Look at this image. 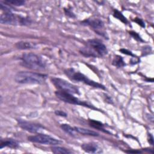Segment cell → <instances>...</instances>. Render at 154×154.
<instances>
[{"label":"cell","mask_w":154,"mask_h":154,"mask_svg":"<svg viewBox=\"0 0 154 154\" xmlns=\"http://www.w3.org/2000/svg\"><path fill=\"white\" fill-rule=\"evenodd\" d=\"M80 52L87 57H102L108 54V49L101 40L93 38L87 41L85 47L81 48Z\"/></svg>","instance_id":"cell-1"},{"label":"cell","mask_w":154,"mask_h":154,"mask_svg":"<svg viewBox=\"0 0 154 154\" xmlns=\"http://www.w3.org/2000/svg\"><path fill=\"white\" fill-rule=\"evenodd\" d=\"M47 75L27 71L17 72L14 76L16 82L22 84H43L45 83Z\"/></svg>","instance_id":"cell-2"},{"label":"cell","mask_w":154,"mask_h":154,"mask_svg":"<svg viewBox=\"0 0 154 154\" xmlns=\"http://www.w3.org/2000/svg\"><path fill=\"white\" fill-rule=\"evenodd\" d=\"M20 60L23 66L31 69L43 70L45 69L46 66L42 57L32 52L22 54Z\"/></svg>","instance_id":"cell-3"},{"label":"cell","mask_w":154,"mask_h":154,"mask_svg":"<svg viewBox=\"0 0 154 154\" xmlns=\"http://www.w3.org/2000/svg\"><path fill=\"white\" fill-rule=\"evenodd\" d=\"M64 73L71 80L83 82L85 84L94 87V88L105 90V87L103 85L99 84L97 82H95L91 79H90L83 73H82L79 72L75 71L73 69H68L65 70Z\"/></svg>","instance_id":"cell-4"},{"label":"cell","mask_w":154,"mask_h":154,"mask_svg":"<svg viewBox=\"0 0 154 154\" xmlns=\"http://www.w3.org/2000/svg\"><path fill=\"white\" fill-rule=\"evenodd\" d=\"M0 22L2 24L11 25H25L31 23L29 19L20 16H17L13 13L12 11L4 12L1 14L0 17Z\"/></svg>","instance_id":"cell-5"},{"label":"cell","mask_w":154,"mask_h":154,"mask_svg":"<svg viewBox=\"0 0 154 154\" xmlns=\"http://www.w3.org/2000/svg\"><path fill=\"white\" fill-rule=\"evenodd\" d=\"M55 94L60 100H61L64 102L68 103L70 104H73V105H81V106H85L89 108H91L93 109H97V108H94L93 106L88 104V103L84 101H82L78 98L76 97L75 96L72 95V93L58 90L55 91Z\"/></svg>","instance_id":"cell-6"},{"label":"cell","mask_w":154,"mask_h":154,"mask_svg":"<svg viewBox=\"0 0 154 154\" xmlns=\"http://www.w3.org/2000/svg\"><path fill=\"white\" fill-rule=\"evenodd\" d=\"M53 85L58 90L68 92L72 94H80V91L77 86L69 82L65 79L53 77L51 79Z\"/></svg>","instance_id":"cell-7"},{"label":"cell","mask_w":154,"mask_h":154,"mask_svg":"<svg viewBox=\"0 0 154 154\" xmlns=\"http://www.w3.org/2000/svg\"><path fill=\"white\" fill-rule=\"evenodd\" d=\"M81 23L82 25L90 26L96 34L105 38V39L106 38L108 39V37L105 29L104 23L100 19H98V18L87 19L82 21Z\"/></svg>","instance_id":"cell-8"},{"label":"cell","mask_w":154,"mask_h":154,"mask_svg":"<svg viewBox=\"0 0 154 154\" xmlns=\"http://www.w3.org/2000/svg\"><path fill=\"white\" fill-rule=\"evenodd\" d=\"M28 139L29 141L32 143L52 146H55L61 143V141L57 138L41 133H38L35 135L29 136L28 137Z\"/></svg>","instance_id":"cell-9"},{"label":"cell","mask_w":154,"mask_h":154,"mask_svg":"<svg viewBox=\"0 0 154 154\" xmlns=\"http://www.w3.org/2000/svg\"><path fill=\"white\" fill-rule=\"evenodd\" d=\"M19 126L23 129L31 133L38 134L44 131L45 128L41 125L19 119L17 120Z\"/></svg>","instance_id":"cell-10"},{"label":"cell","mask_w":154,"mask_h":154,"mask_svg":"<svg viewBox=\"0 0 154 154\" xmlns=\"http://www.w3.org/2000/svg\"><path fill=\"white\" fill-rule=\"evenodd\" d=\"M81 147L84 151L90 153H100L103 152L102 149L97 144L93 142L84 143Z\"/></svg>","instance_id":"cell-11"},{"label":"cell","mask_w":154,"mask_h":154,"mask_svg":"<svg viewBox=\"0 0 154 154\" xmlns=\"http://www.w3.org/2000/svg\"><path fill=\"white\" fill-rule=\"evenodd\" d=\"M5 147H8L10 148H17L19 147V143L16 140L11 138L7 139H1L0 141V149Z\"/></svg>","instance_id":"cell-12"},{"label":"cell","mask_w":154,"mask_h":154,"mask_svg":"<svg viewBox=\"0 0 154 154\" xmlns=\"http://www.w3.org/2000/svg\"><path fill=\"white\" fill-rule=\"evenodd\" d=\"M75 131L81 134L82 135H88V136H92V137H97L99 136V134L94 131L92 130H90L88 129H86V128H80V127H76L75 126L74 127Z\"/></svg>","instance_id":"cell-13"},{"label":"cell","mask_w":154,"mask_h":154,"mask_svg":"<svg viewBox=\"0 0 154 154\" xmlns=\"http://www.w3.org/2000/svg\"><path fill=\"white\" fill-rule=\"evenodd\" d=\"M16 46L19 49H34L36 46L35 45L30 42L20 41L16 44Z\"/></svg>","instance_id":"cell-14"},{"label":"cell","mask_w":154,"mask_h":154,"mask_svg":"<svg viewBox=\"0 0 154 154\" xmlns=\"http://www.w3.org/2000/svg\"><path fill=\"white\" fill-rule=\"evenodd\" d=\"M89 125H90V126L96 129H98V130H100V131H102L105 133H108V134H110V132H109L108 131H106L103 126L104 125L99 122H97L96 120H89Z\"/></svg>","instance_id":"cell-15"},{"label":"cell","mask_w":154,"mask_h":154,"mask_svg":"<svg viewBox=\"0 0 154 154\" xmlns=\"http://www.w3.org/2000/svg\"><path fill=\"white\" fill-rule=\"evenodd\" d=\"M51 151L55 154L57 153H61V154H68L72 153L73 152L71 151L70 149H66L63 147L60 146H53L51 147Z\"/></svg>","instance_id":"cell-16"},{"label":"cell","mask_w":154,"mask_h":154,"mask_svg":"<svg viewBox=\"0 0 154 154\" xmlns=\"http://www.w3.org/2000/svg\"><path fill=\"white\" fill-rule=\"evenodd\" d=\"M60 128L61 129L64 131L65 132L66 134H69V135L70 136H72V137H75V129H74V127H72L70 125H68V124H66V123H63V124H61L60 125Z\"/></svg>","instance_id":"cell-17"},{"label":"cell","mask_w":154,"mask_h":154,"mask_svg":"<svg viewBox=\"0 0 154 154\" xmlns=\"http://www.w3.org/2000/svg\"><path fill=\"white\" fill-rule=\"evenodd\" d=\"M112 64L113 66L117 67V68H120L124 67L126 64L123 61V59L122 57L120 55H116L115 57L114 58Z\"/></svg>","instance_id":"cell-18"},{"label":"cell","mask_w":154,"mask_h":154,"mask_svg":"<svg viewBox=\"0 0 154 154\" xmlns=\"http://www.w3.org/2000/svg\"><path fill=\"white\" fill-rule=\"evenodd\" d=\"M1 2L5 4H10L14 6H22L25 4V1L22 0H5L1 1Z\"/></svg>","instance_id":"cell-19"},{"label":"cell","mask_w":154,"mask_h":154,"mask_svg":"<svg viewBox=\"0 0 154 154\" xmlns=\"http://www.w3.org/2000/svg\"><path fill=\"white\" fill-rule=\"evenodd\" d=\"M113 16L119 19V20H120L121 22H122L123 23H124L125 24L128 23V20L126 19V18L123 16V14L121 12H120L116 9L114 10Z\"/></svg>","instance_id":"cell-20"},{"label":"cell","mask_w":154,"mask_h":154,"mask_svg":"<svg viewBox=\"0 0 154 154\" xmlns=\"http://www.w3.org/2000/svg\"><path fill=\"white\" fill-rule=\"evenodd\" d=\"M129 34L134 38V39H135L137 41H140V42H143V40L141 39V38L140 37L139 34L134 31H130L129 32Z\"/></svg>","instance_id":"cell-21"},{"label":"cell","mask_w":154,"mask_h":154,"mask_svg":"<svg viewBox=\"0 0 154 154\" xmlns=\"http://www.w3.org/2000/svg\"><path fill=\"white\" fill-rule=\"evenodd\" d=\"M55 115L58 116H60V117H66L67 114L66 112H65L64 111H62V110H55Z\"/></svg>","instance_id":"cell-22"},{"label":"cell","mask_w":154,"mask_h":154,"mask_svg":"<svg viewBox=\"0 0 154 154\" xmlns=\"http://www.w3.org/2000/svg\"><path fill=\"white\" fill-rule=\"evenodd\" d=\"M120 52H121L122 53L124 54H126V55H131L132 57H135L131 51L127 50V49H121L119 50Z\"/></svg>","instance_id":"cell-23"},{"label":"cell","mask_w":154,"mask_h":154,"mask_svg":"<svg viewBox=\"0 0 154 154\" xmlns=\"http://www.w3.org/2000/svg\"><path fill=\"white\" fill-rule=\"evenodd\" d=\"M134 21L135 22H137L138 25H140V26H141L142 27L144 28L145 27V25H144V23L143 22V21L141 19H138V18H135Z\"/></svg>","instance_id":"cell-24"},{"label":"cell","mask_w":154,"mask_h":154,"mask_svg":"<svg viewBox=\"0 0 154 154\" xmlns=\"http://www.w3.org/2000/svg\"><path fill=\"white\" fill-rule=\"evenodd\" d=\"M64 11H65V13H66V15L67 16H70V17H75V15H74V14L72 12V11H70V10H69V9H64Z\"/></svg>","instance_id":"cell-25"},{"label":"cell","mask_w":154,"mask_h":154,"mask_svg":"<svg viewBox=\"0 0 154 154\" xmlns=\"http://www.w3.org/2000/svg\"><path fill=\"white\" fill-rule=\"evenodd\" d=\"M149 138H148V141L151 145H153V138L152 134H149L148 135Z\"/></svg>","instance_id":"cell-26"},{"label":"cell","mask_w":154,"mask_h":154,"mask_svg":"<svg viewBox=\"0 0 154 154\" xmlns=\"http://www.w3.org/2000/svg\"><path fill=\"white\" fill-rule=\"evenodd\" d=\"M105 102H108V103H112V100L111 99V97H109V96H107L106 94H105Z\"/></svg>","instance_id":"cell-27"},{"label":"cell","mask_w":154,"mask_h":154,"mask_svg":"<svg viewBox=\"0 0 154 154\" xmlns=\"http://www.w3.org/2000/svg\"><path fill=\"white\" fill-rule=\"evenodd\" d=\"M126 153H141V151L140 150H125V151Z\"/></svg>","instance_id":"cell-28"}]
</instances>
